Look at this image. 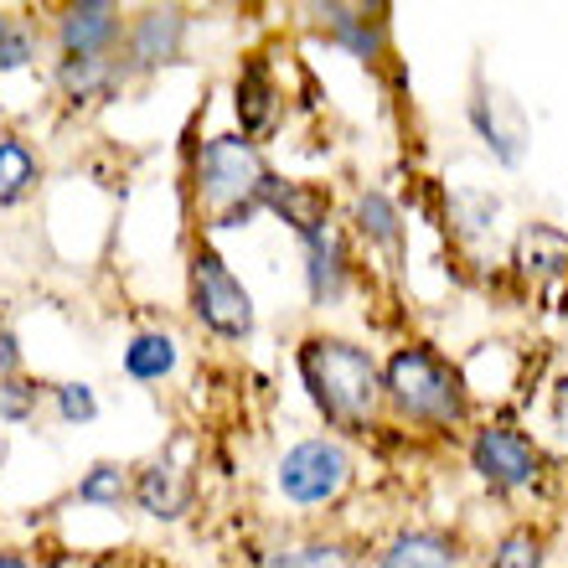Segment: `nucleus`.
Segmentation results:
<instances>
[{
  "label": "nucleus",
  "instance_id": "f257e3e1",
  "mask_svg": "<svg viewBox=\"0 0 568 568\" xmlns=\"http://www.w3.org/2000/svg\"><path fill=\"white\" fill-rule=\"evenodd\" d=\"M295 373L336 439L373 434L383 424V362L373 346L342 331H305L295 342Z\"/></svg>",
  "mask_w": 568,
  "mask_h": 568
},
{
  "label": "nucleus",
  "instance_id": "c85d7f7f",
  "mask_svg": "<svg viewBox=\"0 0 568 568\" xmlns=\"http://www.w3.org/2000/svg\"><path fill=\"white\" fill-rule=\"evenodd\" d=\"M0 568H37V564H31L21 548H0Z\"/></svg>",
  "mask_w": 568,
  "mask_h": 568
},
{
  "label": "nucleus",
  "instance_id": "4be33fe9",
  "mask_svg": "<svg viewBox=\"0 0 568 568\" xmlns=\"http://www.w3.org/2000/svg\"><path fill=\"white\" fill-rule=\"evenodd\" d=\"M496 217H501V196L496 192H480V186H455L445 196V223L455 239L465 243H480L496 233Z\"/></svg>",
  "mask_w": 568,
  "mask_h": 568
},
{
  "label": "nucleus",
  "instance_id": "a211bd4d",
  "mask_svg": "<svg viewBox=\"0 0 568 568\" xmlns=\"http://www.w3.org/2000/svg\"><path fill=\"white\" fill-rule=\"evenodd\" d=\"M511 274L523 284H568V227L527 223L511 243Z\"/></svg>",
  "mask_w": 568,
  "mask_h": 568
},
{
  "label": "nucleus",
  "instance_id": "393cba45",
  "mask_svg": "<svg viewBox=\"0 0 568 568\" xmlns=\"http://www.w3.org/2000/svg\"><path fill=\"white\" fill-rule=\"evenodd\" d=\"M47 404H52L58 424H68V429H83V424L99 419V393H93V383H83V377L52 383V388H47Z\"/></svg>",
  "mask_w": 568,
  "mask_h": 568
},
{
  "label": "nucleus",
  "instance_id": "f3484780",
  "mask_svg": "<svg viewBox=\"0 0 568 568\" xmlns=\"http://www.w3.org/2000/svg\"><path fill=\"white\" fill-rule=\"evenodd\" d=\"M346 223H352V233H357L367 248H377V254H388V258L408 254V217L383 186H362V192L352 196Z\"/></svg>",
  "mask_w": 568,
  "mask_h": 568
},
{
  "label": "nucleus",
  "instance_id": "bb28decb",
  "mask_svg": "<svg viewBox=\"0 0 568 568\" xmlns=\"http://www.w3.org/2000/svg\"><path fill=\"white\" fill-rule=\"evenodd\" d=\"M42 404H47V388L37 383V377L16 373V377L0 383V424H31Z\"/></svg>",
  "mask_w": 568,
  "mask_h": 568
},
{
  "label": "nucleus",
  "instance_id": "ddd939ff",
  "mask_svg": "<svg viewBox=\"0 0 568 568\" xmlns=\"http://www.w3.org/2000/svg\"><path fill=\"white\" fill-rule=\"evenodd\" d=\"M258 207L274 212L300 243L315 239V233H326V227H336V196H331V186H321V181H300V176H280V171H274V176L264 181Z\"/></svg>",
  "mask_w": 568,
  "mask_h": 568
},
{
  "label": "nucleus",
  "instance_id": "412c9836",
  "mask_svg": "<svg viewBox=\"0 0 568 568\" xmlns=\"http://www.w3.org/2000/svg\"><path fill=\"white\" fill-rule=\"evenodd\" d=\"M37 181H42V155L31 145L27 135H16V130H0V207H16V202H27L37 192Z\"/></svg>",
  "mask_w": 568,
  "mask_h": 568
},
{
  "label": "nucleus",
  "instance_id": "7c9ffc66",
  "mask_svg": "<svg viewBox=\"0 0 568 568\" xmlns=\"http://www.w3.org/2000/svg\"><path fill=\"white\" fill-rule=\"evenodd\" d=\"M11 21H16V16L6 11V6H0V37H6V31H11Z\"/></svg>",
  "mask_w": 568,
  "mask_h": 568
},
{
  "label": "nucleus",
  "instance_id": "5701e85b",
  "mask_svg": "<svg viewBox=\"0 0 568 568\" xmlns=\"http://www.w3.org/2000/svg\"><path fill=\"white\" fill-rule=\"evenodd\" d=\"M480 568H548V527L511 523L507 532L486 548Z\"/></svg>",
  "mask_w": 568,
  "mask_h": 568
},
{
  "label": "nucleus",
  "instance_id": "a878e982",
  "mask_svg": "<svg viewBox=\"0 0 568 568\" xmlns=\"http://www.w3.org/2000/svg\"><path fill=\"white\" fill-rule=\"evenodd\" d=\"M37 52H42V31H37V21L16 16L11 31L0 37V78H11V73H27V68H37Z\"/></svg>",
  "mask_w": 568,
  "mask_h": 568
},
{
  "label": "nucleus",
  "instance_id": "aec40b11",
  "mask_svg": "<svg viewBox=\"0 0 568 568\" xmlns=\"http://www.w3.org/2000/svg\"><path fill=\"white\" fill-rule=\"evenodd\" d=\"M120 367H124L130 383L155 388V383H165V377L181 367V342L171 336V331H161V326H145V331H135V336L124 342Z\"/></svg>",
  "mask_w": 568,
  "mask_h": 568
},
{
  "label": "nucleus",
  "instance_id": "f8f14e48",
  "mask_svg": "<svg viewBox=\"0 0 568 568\" xmlns=\"http://www.w3.org/2000/svg\"><path fill=\"white\" fill-rule=\"evenodd\" d=\"M311 16H315V27H321V37L331 47L352 52L357 62L388 58V37H393L388 6H346V0H331V6H311Z\"/></svg>",
  "mask_w": 568,
  "mask_h": 568
},
{
  "label": "nucleus",
  "instance_id": "9d476101",
  "mask_svg": "<svg viewBox=\"0 0 568 568\" xmlns=\"http://www.w3.org/2000/svg\"><path fill=\"white\" fill-rule=\"evenodd\" d=\"M130 507L161 527L186 523L196 507V476L176 455H150L145 465L130 470Z\"/></svg>",
  "mask_w": 568,
  "mask_h": 568
},
{
  "label": "nucleus",
  "instance_id": "7ed1b4c3",
  "mask_svg": "<svg viewBox=\"0 0 568 568\" xmlns=\"http://www.w3.org/2000/svg\"><path fill=\"white\" fill-rule=\"evenodd\" d=\"M274 176L270 155L248 145L243 135H207L196 140L186 155V186H192V207L207 233H239L258 217V196L264 181Z\"/></svg>",
  "mask_w": 568,
  "mask_h": 568
},
{
  "label": "nucleus",
  "instance_id": "9b49d317",
  "mask_svg": "<svg viewBox=\"0 0 568 568\" xmlns=\"http://www.w3.org/2000/svg\"><path fill=\"white\" fill-rule=\"evenodd\" d=\"M300 280H305V300L315 311H336L346 295H352V280H357V258H352V243H346L342 227H326L315 239L300 243Z\"/></svg>",
  "mask_w": 568,
  "mask_h": 568
},
{
  "label": "nucleus",
  "instance_id": "4468645a",
  "mask_svg": "<svg viewBox=\"0 0 568 568\" xmlns=\"http://www.w3.org/2000/svg\"><path fill=\"white\" fill-rule=\"evenodd\" d=\"M465 120H470V130H476V140L486 150H491L496 165H507V171H517L527 155V120L523 109L511 104V99H501L496 89H476L470 93V104H465Z\"/></svg>",
  "mask_w": 568,
  "mask_h": 568
},
{
  "label": "nucleus",
  "instance_id": "f03ea898",
  "mask_svg": "<svg viewBox=\"0 0 568 568\" xmlns=\"http://www.w3.org/2000/svg\"><path fill=\"white\" fill-rule=\"evenodd\" d=\"M383 414L414 434H460L476 419V393L465 383L460 362L414 336L383 357Z\"/></svg>",
  "mask_w": 568,
  "mask_h": 568
},
{
  "label": "nucleus",
  "instance_id": "b1692460",
  "mask_svg": "<svg viewBox=\"0 0 568 568\" xmlns=\"http://www.w3.org/2000/svg\"><path fill=\"white\" fill-rule=\"evenodd\" d=\"M73 501L83 507H99V511H120L130 501V465L120 460H93L73 486Z\"/></svg>",
  "mask_w": 568,
  "mask_h": 568
},
{
  "label": "nucleus",
  "instance_id": "423d86ee",
  "mask_svg": "<svg viewBox=\"0 0 568 568\" xmlns=\"http://www.w3.org/2000/svg\"><path fill=\"white\" fill-rule=\"evenodd\" d=\"M352 476H357V460H352L346 439H336V434H305L274 465V491L284 496V507H295V511H326L346 496Z\"/></svg>",
  "mask_w": 568,
  "mask_h": 568
},
{
  "label": "nucleus",
  "instance_id": "2f4dec72",
  "mask_svg": "<svg viewBox=\"0 0 568 568\" xmlns=\"http://www.w3.org/2000/svg\"><path fill=\"white\" fill-rule=\"evenodd\" d=\"M558 311H564V315H568V284H564V300H558Z\"/></svg>",
  "mask_w": 568,
  "mask_h": 568
},
{
  "label": "nucleus",
  "instance_id": "1a4fd4ad",
  "mask_svg": "<svg viewBox=\"0 0 568 568\" xmlns=\"http://www.w3.org/2000/svg\"><path fill=\"white\" fill-rule=\"evenodd\" d=\"M130 11L114 0H68L52 16V52L58 58H120Z\"/></svg>",
  "mask_w": 568,
  "mask_h": 568
},
{
  "label": "nucleus",
  "instance_id": "c756f323",
  "mask_svg": "<svg viewBox=\"0 0 568 568\" xmlns=\"http://www.w3.org/2000/svg\"><path fill=\"white\" fill-rule=\"evenodd\" d=\"M83 568H135V564H124V558H114V554H109V558H89V564H83Z\"/></svg>",
  "mask_w": 568,
  "mask_h": 568
},
{
  "label": "nucleus",
  "instance_id": "2eb2a0df",
  "mask_svg": "<svg viewBox=\"0 0 568 568\" xmlns=\"http://www.w3.org/2000/svg\"><path fill=\"white\" fill-rule=\"evenodd\" d=\"M124 83H130L124 58H58L52 62V89L73 109L114 104L124 93Z\"/></svg>",
  "mask_w": 568,
  "mask_h": 568
},
{
  "label": "nucleus",
  "instance_id": "39448f33",
  "mask_svg": "<svg viewBox=\"0 0 568 568\" xmlns=\"http://www.w3.org/2000/svg\"><path fill=\"white\" fill-rule=\"evenodd\" d=\"M465 460H470L476 480L491 496L542 491V486H548V476H554V460L542 455V445L523 429V424H511V419L476 424V429H470V439H465Z\"/></svg>",
  "mask_w": 568,
  "mask_h": 568
},
{
  "label": "nucleus",
  "instance_id": "20e7f679",
  "mask_svg": "<svg viewBox=\"0 0 568 568\" xmlns=\"http://www.w3.org/2000/svg\"><path fill=\"white\" fill-rule=\"evenodd\" d=\"M186 311L207 336L233 346H243L258 331L254 290L233 274V264L217 254L212 239H192L186 248Z\"/></svg>",
  "mask_w": 568,
  "mask_h": 568
},
{
  "label": "nucleus",
  "instance_id": "dca6fc26",
  "mask_svg": "<svg viewBox=\"0 0 568 568\" xmlns=\"http://www.w3.org/2000/svg\"><path fill=\"white\" fill-rule=\"evenodd\" d=\"M373 568H465V542L449 527H398L373 548Z\"/></svg>",
  "mask_w": 568,
  "mask_h": 568
},
{
  "label": "nucleus",
  "instance_id": "cd10ccee",
  "mask_svg": "<svg viewBox=\"0 0 568 568\" xmlns=\"http://www.w3.org/2000/svg\"><path fill=\"white\" fill-rule=\"evenodd\" d=\"M16 373H27V362H21V342H16V331L0 326V383Z\"/></svg>",
  "mask_w": 568,
  "mask_h": 568
},
{
  "label": "nucleus",
  "instance_id": "6ab92c4d",
  "mask_svg": "<svg viewBox=\"0 0 568 568\" xmlns=\"http://www.w3.org/2000/svg\"><path fill=\"white\" fill-rule=\"evenodd\" d=\"M254 568H362V548L331 532H290L254 554Z\"/></svg>",
  "mask_w": 568,
  "mask_h": 568
},
{
  "label": "nucleus",
  "instance_id": "6e6552de",
  "mask_svg": "<svg viewBox=\"0 0 568 568\" xmlns=\"http://www.w3.org/2000/svg\"><path fill=\"white\" fill-rule=\"evenodd\" d=\"M186 42H192V11L186 6H140L124 27V68L130 78H150L171 68V62L186 58Z\"/></svg>",
  "mask_w": 568,
  "mask_h": 568
},
{
  "label": "nucleus",
  "instance_id": "0eeeda50",
  "mask_svg": "<svg viewBox=\"0 0 568 568\" xmlns=\"http://www.w3.org/2000/svg\"><path fill=\"white\" fill-rule=\"evenodd\" d=\"M233 120H239V135L248 145H270L274 135L290 120V93H284L280 73L264 52H243L239 78H233Z\"/></svg>",
  "mask_w": 568,
  "mask_h": 568
}]
</instances>
